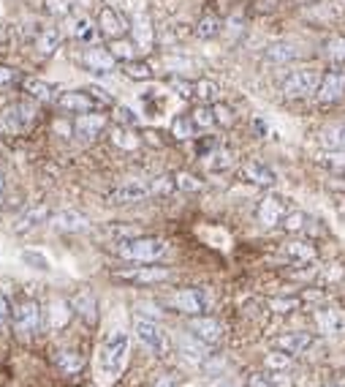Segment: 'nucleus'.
Wrapping results in <instances>:
<instances>
[{
    "label": "nucleus",
    "instance_id": "53",
    "mask_svg": "<svg viewBox=\"0 0 345 387\" xmlns=\"http://www.w3.org/2000/svg\"><path fill=\"white\" fill-rule=\"evenodd\" d=\"M11 319V309H9V300L3 297V292H0V327L6 325Z\"/></svg>",
    "mask_w": 345,
    "mask_h": 387
},
{
    "label": "nucleus",
    "instance_id": "40",
    "mask_svg": "<svg viewBox=\"0 0 345 387\" xmlns=\"http://www.w3.org/2000/svg\"><path fill=\"white\" fill-rule=\"evenodd\" d=\"M218 93H221V91H218V85L210 82V79H198V82H196L193 98H198V101H215Z\"/></svg>",
    "mask_w": 345,
    "mask_h": 387
},
{
    "label": "nucleus",
    "instance_id": "3",
    "mask_svg": "<svg viewBox=\"0 0 345 387\" xmlns=\"http://www.w3.org/2000/svg\"><path fill=\"white\" fill-rule=\"evenodd\" d=\"M174 276L169 267H161V264H136V267H122V270H115L112 279L122 281V284H134V287H155V284H164Z\"/></svg>",
    "mask_w": 345,
    "mask_h": 387
},
{
    "label": "nucleus",
    "instance_id": "51",
    "mask_svg": "<svg viewBox=\"0 0 345 387\" xmlns=\"http://www.w3.org/2000/svg\"><path fill=\"white\" fill-rule=\"evenodd\" d=\"M215 148H218V142L210 140V137H204V140L196 145V153H198V155H210L212 150H215Z\"/></svg>",
    "mask_w": 345,
    "mask_h": 387
},
{
    "label": "nucleus",
    "instance_id": "25",
    "mask_svg": "<svg viewBox=\"0 0 345 387\" xmlns=\"http://www.w3.org/2000/svg\"><path fill=\"white\" fill-rule=\"evenodd\" d=\"M52 360H55L58 371L65 373V376H76V373H82V368H85V355L74 352V349H55Z\"/></svg>",
    "mask_w": 345,
    "mask_h": 387
},
{
    "label": "nucleus",
    "instance_id": "37",
    "mask_svg": "<svg viewBox=\"0 0 345 387\" xmlns=\"http://www.w3.org/2000/svg\"><path fill=\"white\" fill-rule=\"evenodd\" d=\"M71 33H74V38L85 41V44H90L92 38H95V25H90V19L79 16L74 25H71Z\"/></svg>",
    "mask_w": 345,
    "mask_h": 387
},
{
    "label": "nucleus",
    "instance_id": "38",
    "mask_svg": "<svg viewBox=\"0 0 345 387\" xmlns=\"http://www.w3.org/2000/svg\"><path fill=\"white\" fill-rule=\"evenodd\" d=\"M327 58L331 63H337V66H343L345 63V38L343 36H334L327 41Z\"/></svg>",
    "mask_w": 345,
    "mask_h": 387
},
{
    "label": "nucleus",
    "instance_id": "49",
    "mask_svg": "<svg viewBox=\"0 0 345 387\" xmlns=\"http://www.w3.org/2000/svg\"><path fill=\"white\" fill-rule=\"evenodd\" d=\"M212 112H215V123H221L223 128L234 125V112L225 107V104H215V107H212Z\"/></svg>",
    "mask_w": 345,
    "mask_h": 387
},
{
    "label": "nucleus",
    "instance_id": "36",
    "mask_svg": "<svg viewBox=\"0 0 345 387\" xmlns=\"http://www.w3.org/2000/svg\"><path fill=\"white\" fill-rule=\"evenodd\" d=\"M171 134H174V140H191V137L196 134L193 118H188V115H177V118L171 120Z\"/></svg>",
    "mask_w": 345,
    "mask_h": 387
},
{
    "label": "nucleus",
    "instance_id": "9",
    "mask_svg": "<svg viewBox=\"0 0 345 387\" xmlns=\"http://www.w3.org/2000/svg\"><path fill=\"white\" fill-rule=\"evenodd\" d=\"M55 104L60 112H68V115H87V112H98L104 107L90 88L87 91H65L55 98Z\"/></svg>",
    "mask_w": 345,
    "mask_h": 387
},
{
    "label": "nucleus",
    "instance_id": "57",
    "mask_svg": "<svg viewBox=\"0 0 345 387\" xmlns=\"http://www.w3.org/2000/svg\"><path fill=\"white\" fill-rule=\"evenodd\" d=\"M3 188H6V177H3V172H0V194H3Z\"/></svg>",
    "mask_w": 345,
    "mask_h": 387
},
{
    "label": "nucleus",
    "instance_id": "24",
    "mask_svg": "<svg viewBox=\"0 0 345 387\" xmlns=\"http://www.w3.org/2000/svg\"><path fill=\"white\" fill-rule=\"evenodd\" d=\"M98 31L104 33L106 38H120L122 33L128 31V25H125V19L112 6H104L101 14H98Z\"/></svg>",
    "mask_w": 345,
    "mask_h": 387
},
{
    "label": "nucleus",
    "instance_id": "13",
    "mask_svg": "<svg viewBox=\"0 0 345 387\" xmlns=\"http://www.w3.org/2000/svg\"><path fill=\"white\" fill-rule=\"evenodd\" d=\"M285 213H288V207H285V202L280 197H264V200L258 202V207H255V218H258V224L261 227H277V224H283Z\"/></svg>",
    "mask_w": 345,
    "mask_h": 387
},
{
    "label": "nucleus",
    "instance_id": "30",
    "mask_svg": "<svg viewBox=\"0 0 345 387\" xmlns=\"http://www.w3.org/2000/svg\"><path fill=\"white\" fill-rule=\"evenodd\" d=\"M207 170L210 172H223V170H231L234 167V153L231 150H225V148H215L210 155H207Z\"/></svg>",
    "mask_w": 345,
    "mask_h": 387
},
{
    "label": "nucleus",
    "instance_id": "44",
    "mask_svg": "<svg viewBox=\"0 0 345 387\" xmlns=\"http://www.w3.org/2000/svg\"><path fill=\"white\" fill-rule=\"evenodd\" d=\"M191 118H193L196 128H212L215 125V112L210 107H196L191 112Z\"/></svg>",
    "mask_w": 345,
    "mask_h": 387
},
{
    "label": "nucleus",
    "instance_id": "50",
    "mask_svg": "<svg viewBox=\"0 0 345 387\" xmlns=\"http://www.w3.org/2000/svg\"><path fill=\"white\" fill-rule=\"evenodd\" d=\"M46 11L52 16H63L65 11H68V6L63 3V0H46Z\"/></svg>",
    "mask_w": 345,
    "mask_h": 387
},
{
    "label": "nucleus",
    "instance_id": "2",
    "mask_svg": "<svg viewBox=\"0 0 345 387\" xmlns=\"http://www.w3.org/2000/svg\"><path fill=\"white\" fill-rule=\"evenodd\" d=\"M128 352H131V339L125 330H115L109 333L101 346V371L115 379L117 373H122L125 363H128Z\"/></svg>",
    "mask_w": 345,
    "mask_h": 387
},
{
    "label": "nucleus",
    "instance_id": "14",
    "mask_svg": "<svg viewBox=\"0 0 345 387\" xmlns=\"http://www.w3.org/2000/svg\"><path fill=\"white\" fill-rule=\"evenodd\" d=\"M188 330L193 333L196 339H201L204 344H218V341L223 339V325L218 322V319H212L207 314H198V316H191L188 319Z\"/></svg>",
    "mask_w": 345,
    "mask_h": 387
},
{
    "label": "nucleus",
    "instance_id": "22",
    "mask_svg": "<svg viewBox=\"0 0 345 387\" xmlns=\"http://www.w3.org/2000/svg\"><path fill=\"white\" fill-rule=\"evenodd\" d=\"M242 177H245L248 183L261 186V188H270L277 183V175H275L267 164H261V161H248V164L242 167Z\"/></svg>",
    "mask_w": 345,
    "mask_h": 387
},
{
    "label": "nucleus",
    "instance_id": "7",
    "mask_svg": "<svg viewBox=\"0 0 345 387\" xmlns=\"http://www.w3.org/2000/svg\"><path fill=\"white\" fill-rule=\"evenodd\" d=\"M166 303L174 311H180V314L198 316V314H207V311H210V294L204 292V289L191 287V289H177V292H171Z\"/></svg>",
    "mask_w": 345,
    "mask_h": 387
},
{
    "label": "nucleus",
    "instance_id": "56",
    "mask_svg": "<svg viewBox=\"0 0 345 387\" xmlns=\"http://www.w3.org/2000/svg\"><path fill=\"white\" fill-rule=\"evenodd\" d=\"M253 125H255V131H258V137H264V134H267V125L261 123V120H253Z\"/></svg>",
    "mask_w": 345,
    "mask_h": 387
},
{
    "label": "nucleus",
    "instance_id": "33",
    "mask_svg": "<svg viewBox=\"0 0 345 387\" xmlns=\"http://www.w3.org/2000/svg\"><path fill=\"white\" fill-rule=\"evenodd\" d=\"M321 142H324V148H329V150H345V123L324 128Z\"/></svg>",
    "mask_w": 345,
    "mask_h": 387
},
{
    "label": "nucleus",
    "instance_id": "20",
    "mask_svg": "<svg viewBox=\"0 0 345 387\" xmlns=\"http://www.w3.org/2000/svg\"><path fill=\"white\" fill-rule=\"evenodd\" d=\"M280 254H283L288 262H294V264L315 262V257H318V251H315V246L310 243V240H288V243H283Z\"/></svg>",
    "mask_w": 345,
    "mask_h": 387
},
{
    "label": "nucleus",
    "instance_id": "1",
    "mask_svg": "<svg viewBox=\"0 0 345 387\" xmlns=\"http://www.w3.org/2000/svg\"><path fill=\"white\" fill-rule=\"evenodd\" d=\"M169 251V243L164 237H147V234H134V237H125L115 243V254L125 259V262H158Z\"/></svg>",
    "mask_w": 345,
    "mask_h": 387
},
{
    "label": "nucleus",
    "instance_id": "8",
    "mask_svg": "<svg viewBox=\"0 0 345 387\" xmlns=\"http://www.w3.org/2000/svg\"><path fill=\"white\" fill-rule=\"evenodd\" d=\"M150 197H155L152 180H128L122 186H115L106 191V200L112 205H136V202H144Z\"/></svg>",
    "mask_w": 345,
    "mask_h": 387
},
{
    "label": "nucleus",
    "instance_id": "39",
    "mask_svg": "<svg viewBox=\"0 0 345 387\" xmlns=\"http://www.w3.org/2000/svg\"><path fill=\"white\" fill-rule=\"evenodd\" d=\"M267 306H270V311H275V314H291V311L299 309V300H297V297H270Z\"/></svg>",
    "mask_w": 345,
    "mask_h": 387
},
{
    "label": "nucleus",
    "instance_id": "18",
    "mask_svg": "<svg viewBox=\"0 0 345 387\" xmlns=\"http://www.w3.org/2000/svg\"><path fill=\"white\" fill-rule=\"evenodd\" d=\"M272 346H275V349H280V352H285V355L297 357L313 346V336H310V333H304V330L283 333V336H277V339L272 341Z\"/></svg>",
    "mask_w": 345,
    "mask_h": 387
},
{
    "label": "nucleus",
    "instance_id": "21",
    "mask_svg": "<svg viewBox=\"0 0 345 387\" xmlns=\"http://www.w3.org/2000/svg\"><path fill=\"white\" fill-rule=\"evenodd\" d=\"M302 58V49L299 44H294V41H275L267 47L264 52V61L267 63H275V66H283V63H294Z\"/></svg>",
    "mask_w": 345,
    "mask_h": 387
},
{
    "label": "nucleus",
    "instance_id": "12",
    "mask_svg": "<svg viewBox=\"0 0 345 387\" xmlns=\"http://www.w3.org/2000/svg\"><path fill=\"white\" fill-rule=\"evenodd\" d=\"M82 66H85L87 71H92V74H101V77H106V74H112V71L117 68V58H115L109 49L87 44V49L82 52Z\"/></svg>",
    "mask_w": 345,
    "mask_h": 387
},
{
    "label": "nucleus",
    "instance_id": "28",
    "mask_svg": "<svg viewBox=\"0 0 345 387\" xmlns=\"http://www.w3.org/2000/svg\"><path fill=\"white\" fill-rule=\"evenodd\" d=\"M315 325H318L321 333L334 336V333L343 330V319H340V314L334 309H321V311H315Z\"/></svg>",
    "mask_w": 345,
    "mask_h": 387
},
{
    "label": "nucleus",
    "instance_id": "55",
    "mask_svg": "<svg viewBox=\"0 0 345 387\" xmlns=\"http://www.w3.org/2000/svg\"><path fill=\"white\" fill-rule=\"evenodd\" d=\"M152 387H180V385H177V379H174V376H169V373H166V376H161V379H155V385Z\"/></svg>",
    "mask_w": 345,
    "mask_h": 387
},
{
    "label": "nucleus",
    "instance_id": "11",
    "mask_svg": "<svg viewBox=\"0 0 345 387\" xmlns=\"http://www.w3.org/2000/svg\"><path fill=\"white\" fill-rule=\"evenodd\" d=\"M318 101L321 104H334V101H340L345 96V68L343 66H337V68H331L324 74L321 79V85H318Z\"/></svg>",
    "mask_w": 345,
    "mask_h": 387
},
{
    "label": "nucleus",
    "instance_id": "19",
    "mask_svg": "<svg viewBox=\"0 0 345 387\" xmlns=\"http://www.w3.org/2000/svg\"><path fill=\"white\" fill-rule=\"evenodd\" d=\"M71 311L90 327L98 322V300H95V294L87 292V289H82V292H76L74 297H71Z\"/></svg>",
    "mask_w": 345,
    "mask_h": 387
},
{
    "label": "nucleus",
    "instance_id": "5",
    "mask_svg": "<svg viewBox=\"0 0 345 387\" xmlns=\"http://www.w3.org/2000/svg\"><path fill=\"white\" fill-rule=\"evenodd\" d=\"M14 327L22 339H36L44 327V309L38 300H22L14 309Z\"/></svg>",
    "mask_w": 345,
    "mask_h": 387
},
{
    "label": "nucleus",
    "instance_id": "10",
    "mask_svg": "<svg viewBox=\"0 0 345 387\" xmlns=\"http://www.w3.org/2000/svg\"><path fill=\"white\" fill-rule=\"evenodd\" d=\"M318 71L313 68H297L283 79V96L285 98H304L310 93H318Z\"/></svg>",
    "mask_w": 345,
    "mask_h": 387
},
{
    "label": "nucleus",
    "instance_id": "23",
    "mask_svg": "<svg viewBox=\"0 0 345 387\" xmlns=\"http://www.w3.org/2000/svg\"><path fill=\"white\" fill-rule=\"evenodd\" d=\"M52 218V213H49V207L46 205H36V207H28L22 216L14 221V232L16 234H25L31 232V229H36V227H41L44 221H49Z\"/></svg>",
    "mask_w": 345,
    "mask_h": 387
},
{
    "label": "nucleus",
    "instance_id": "46",
    "mask_svg": "<svg viewBox=\"0 0 345 387\" xmlns=\"http://www.w3.org/2000/svg\"><path fill=\"white\" fill-rule=\"evenodd\" d=\"M22 262H28L31 267H36V270H49V259H46L41 251H33V248H28V251H22Z\"/></svg>",
    "mask_w": 345,
    "mask_h": 387
},
{
    "label": "nucleus",
    "instance_id": "54",
    "mask_svg": "<svg viewBox=\"0 0 345 387\" xmlns=\"http://www.w3.org/2000/svg\"><path fill=\"white\" fill-rule=\"evenodd\" d=\"M120 120H122V123H128V125H136V123H139V118L134 115V109H128V107L120 109Z\"/></svg>",
    "mask_w": 345,
    "mask_h": 387
},
{
    "label": "nucleus",
    "instance_id": "45",
    "mask_svg": "<svg viewBox=\"0 0 345 387\" xmlns=\"http://www.w3.org/2000/svg\"><path fill=\"white\" fill-rule=\"evenodd\" d=\"M174 186H177V191H201V180H196L193 175H188V172H177Z\"/></svg>",
    "mask_w": 345,
    "mask_h": 387
},
{
    "label": "nucleus",
    "instance_id": "41",
    "mask_svg": "<svg viewBox=\"0 0 345 387\" xmlns=\"http://www.w3.org/2000/svg\"><path fill=\"white\" fill-rule=\"evenodd\" d=\"M304 227H307V216H304L302 210H291V213H285V218H283L285 232H302Z\"/></svg>",
    "mask_w": 345,
    "mask_h": 387
},
{
    "label": "nucleus",
    "instance_id": "43",
    "mask_svg": "<svg viewBox=\"0 0 345 387\" xmlns=\"http://www.w3.org/2000/svg\"><path fill=\"white\" fill-rule=\"evenodd\" d=\"M321 164H327L334 172H345V150H329V153H321L318 158Z\"/></svg>",
    "mask_w": 345,
    "mask_h": 387
},
{
    "label": "nucleus",
    "instance_id": "26",
    "mask_svg": "<svg viewBox=\"0 0 345 387\" xmlns=\"http://www.w3.org/2000/svg\"><path fill=\"white\" fill-rule=\"evenodd\" d=\"M63 36L58 28H41V31L36 33V52L41 55V58H49L52 52H58V47H60Z\"/></svg>",
    "mask_w": 345,
    "mask_h": 387
},
{
    "label": "nucleus",
    "instance_id": "27",
    "mask_svg": "<svg viewBox=\"0 0 345 387\" xmlns=\"http://www.w3.org/2000/svg\"><path fill=\"white\" fill-rule=\"evenodd\" d=\"M22 91L28 96H33L36 101H55L60 93H55V88L52 85H46L41 79H33V77H25L22 79Z\"/></svg>",
    "mask_w": 345,
    "mask_h": 387
},
{
    "label": "nucleus",
    "instance_id": "47",
    "mask_svg": "<svg viewBox=\"0 0 345 387\" xmlns=\"http://www.w3.org/2000/svg\"><path fill=\"white\" fill-rule=\"evenodd\" d=\"M134 47H136L134 41H117V38H115L109 52H112L115 58H122V63H125V61H134Z\"/></svg>",
    "mask_w": 345,
    "mask_h": 387
},
{
    "label": "nucleus",
    "instance_id": "17",
    "mask_svg": "<svg viewBox=\"0 0 345 387\" xmlns=\"http://www.w3.org/2000/svg\"><path fill=\"white\" fill-rule=\"evenodd\" d=\"M106 128V115L101 112H87V115H76L74 131L82 142H92L101 137V131Z\"/></svg>",
    "mask_w": 345,
    "mask_h": 387
},
{
    "label": "nucleus",
    "instance_id": "31",
    "mask_svg": "<svg viewBox=\"0 0 345 387\" xmlns=\"http://www.w3.org/2000/svg\"><path fill=\"white\" fill-rule=\"evenodd\" d=\"M221 31H223V22H221L218 14H204L196 22V36L198 38H215Z\"/></svg>",
    "mask_w": 345,
    "mask_h": 387
},
{
    "label": "nucleus",
    "instance_id": "52",
    "mask_svg": "<svg viewBox=\"0 0 345 387\" xmlns=\"http://www.w3.org/2000/svg\"><path fill=\"white\" fill-rule=\"evenodd\" d=\"M139 316H147V319H161L164 314H161V311H155V306H150V303H142V306H139Z\"/></svg>",
    "mask_w": 345,
    "mask_h": 387
},
{
    "label": "nucleus",
    "instance_id": "58",
    "mask_svg": "<svg viewBox=\"0 0 345 387\" xmlns=\"http://www.w3.org/2000/svg\"><path fill=\"white\" fill-rule=\"evenodd\" d=\"M329 387H334V385H329Z\"/></svg>",
    "mask_w": 345,
    "mask_h": 387
},
{
    "label": "nucleus",
    "instance_id": "35",
    "mask_svg": "<svg viewBox=\"0 0 345 387\" xmlns=\"http://www.w3.org/2000/svg\"><path fill=\"white\" fill-rule=\"evenodd\" d=\"M288 385V379H285L283 373H250L248 376V387H285Z\"/></svg>",
    "mask_w": 345,
    "mask_h": 387
},
{
    "label": "nucleus",
    "instance_id": "29",
    "mask_svg": "<svg viewBox=\"0 0 345 387\" xmlns=\"http://www.w3.org/2000/svg\"><path fill=\"white\" fill-rule=\"evenodd\" d=\"M134 44L142 49H150L152 47V25H150V16L147 14H139L134 16Z\"/></svg>",
    "mask_w": 345,
    "mask_h": 387
},
{
    "label": "nucleus",
    "instance_id": "4",
    "mask_svg": "<svg viewBox=\"0 0 345 387\" xmlns=\"http://www.w3.org/2000/svg\"><path fill=\"white\" fill-rule=\"evenodd\" d=\"M134 333L136 339L142 341L147 349H150L155 357H169L171 355V341L166 336V330L155 319H147V316H136L134 319Z\"/></svg>",
    "mask_w": 345,
    "mask_h": 387
},
{
    "label": "nucleus",
    "instance_id": "6",
    "mask_svg": "<svg viewBox=\"0 0 345 387\" xmlns=\"http://www.w3.org/2000/svg\"><path fill=\"white\" fill-rule=\"evenodd\" d=\"M36 123H38V104H33V101H16V104L3 109V128L11 134L31 131Z\"/></svg>",
    "mask_w": 345,
    "mask_h": 387
},
{
    "label": "nucleus",
    "instance_id": "34",
    "mask_svg": "<svg viewBox=\"0 0 345 387\" xmlns=\"http://www.w3.org/2000/svg\"><path fill=\"white\" fill-rule=\"evenodd\" d=\"M122 74L125 77H131V79H139V82H144V79H152L155 77V71L150 68V63H144V61H125L122 63Z\"/></svg>",
    "mask_w": 345,
    "mask_h": 387
},
{
    "label": "nucleus",
    "instance_id": "42",
    "mask_svg": "<svg viewBox=\"0 0 345 387\" xmlns=\"http://www.w3.org/2000/svg\"><path fill=\"white\" fill-rule=\"evenodd\" d=\"M22 74L11 68V66H0V91H9V88H16V85H22Z\"/></svg>",
    "mask_w": 345,
    "mask_h": 387
},
{
    "label": "nucleus",
    "instance_id": "16",
    "mask_svg": "<svg viewBox=\"0 0 345 387\" xmlns=\"http://www.w3.org/2000/svg\"><path fill=\"white\" fill-rule=\"evenodd\" d=\"M177 344H180L182 357H185L188 363H193V366H204V363L212 357L210 344H204L201 339H196L191 330H188L185 336H180V341H177Z\"/></svg>",
    "mask_w": 345,
    "mask_h": 387
},
{
    "label": "nucleus",
    "instance_id": "48",
    "mask_svg": "<svg viewBox=\"0 0 345 387\" xmlns=\"http://www.w3.org/2000/svg\"><path fill=\"white\" fill-rule=\"evenodd\" d=\"M169 88H174L182 98H193L196 93V82H188V79L182 77H169Z\"/></svg>",
    "mask_w": 345,
    "mask_h": 387
},
{
    "label": "nucleus",
    "instance_id": "15",
    "mask_svg": "<svg viewBox=\"0 0 345 387\" xmlns=\"http://www.w3.org/2000/svg\"><path fill=\"white\" fill-rule=\"evenodd\" d=\"M49 224H52L55 232H68V234L87 232V229H90L87 216H85V213H76V210H58V213H52Z\"/></svg>",
    "mask_w": 345,
    "mask_h": 387
},
{
    "label": "nucleus",
    "instance_id": "32",
    "mask_svg": "<svg viewBox=\"0 0 345 387\" xmlns=\"http://www.w3.org/2000/svg\"><path fill=\"white\" fill-rule=\"evenodd\" d=\"M264 368H267V371H275V373L291 371V368H294V357L280 352V349H275V352H270V355L264 357Z\"/></svg>",
    "mask_w": 345,
    "mask_h": 387
}]
</instances>
